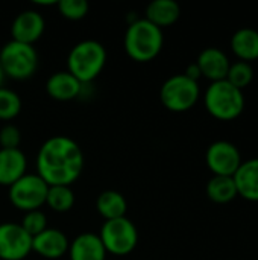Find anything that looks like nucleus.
<instances>
[{"label": "nucleus", "mask_w": 258, "mask_h": 260, "mask_svg": "<svg viewBox=\"0 0 258 260\" xmlns=\"http://www.w3.org/2000/svg\"><path fill=\"white\" fill-rule=\"evenodd\" d=\"M84 171L81 146L67 136L47 139L36 154V174L47 186H71Z\"/></svg>", "instance_id": "nucleus-1"}, {"label": "nucleus", "mask_w": 258, "mask_h": 260, "mask_svg": "<svg viewBox=\"0 0 258 260\" xmlns=\"http://www.w3.org/2000/svg\"><path fill=\"white\" fill-rule=\"evenodd\" d=\"M164 44L163 29L157 27L144 17L129 23L123 37L126 55L137 62H149L155 59Z\"/></svg>", "instance_id": "nucleus-2"}, {"label": "nucleus", "mask_w": 258, "mask_h": 260, "mask_svg": "<svg viewBox=\"0 0 258 260\" xmlns=\"http://www.w3.org/2000/svg\"><path fill=\"white\" fill-rule=\"evenodd\" d=\"M106 64V49L96 40L76 43L67 55V72L81 84H91Z\"/></svg>", "instance_id": "nucleus-3"}, {"label": "nucleus", "mask_w": 258, "mask_h": 260, "mask_svg": "<svg viewBox=\"0 0 258 260\" xmlns=\"http://www.w3.org/2000/svg\"><path fill=\"white\" fill-rule=\"evenodd\" d=\"M204 105L210 116L230 122L237 119L245 110V94L227 79L211 82L204 93Z\"/></svg>", "instance_id": "nucleus-4"}, {"label": "nucleus", "mask_w": 258, "mask_h": 260, "mask_svg": "<svg viewBox=\"0 0 258 260\" xmlns=\"http://www.w3.org/2000/svg\"><path fill=\"white\" fill-rule=\"evenodd\" d=\"M0 66L6 78L26 81L38 69V53L32 44L11 40L0 49Z\"/></svg>", "instance_id": "nucleus-5"}, {"label": "nucleus", "mask_w": 258, "mask_h": 260, "mask_svg": "<svg viewBox=\"0 0 258 260\" xmlns=\"http://www.w3.org/2000/svg\"><path fill=\"white\" fill-rule=\"evenodd\" d=\"M201 98L199 82L187 78L184 73L167 78L160 88V101L172 113H186L192 110Z\"/></svg>", "instance_id": "nucleus-6"}, {"label": "nucleus", "mask_w": 258, "mask_h": 260, "mask_svg": "<svg viewBox=\"0 0 258 260\" xmlns=\"http://www.w3.org/2000/svg\"><path fill=\"white\" fill-rule=\"evenodd\" d=\"M99 238L106 253L113 256H128L138 244V230L129 218L123 216L105 221L100 227Z\"/></svg>", "instance_id": "nucleus-7"}, {"label": "nucleus", "mask_w": 258, "mask_h": 260, "mask_svg": "<svg viewBox=\"0 0 258 260\" xmlns=\"http://www.w3.org/2000/svg\"><path fill=\"white\" fill-rule=\"evenodd\" d=\"M8 189L11 204L26 213L30 210H40L46 204L49 186L38 174H24Z\"/></svg>", "instance_id": "nucleus-8"}, {"label": "nucleus", "mask_w": 258, "mask_h": 260, "mask_svg": "<svg viewBox=\"0 0 258 260\" xmlns=\"http://www.w3.org/2000/svg\"><path fill=\"white\" fill-rule=\"evenodd\" d=\"M242 161L243 160L239 148L228 140L213 142L205 152V163L213 175L234 177Z\"/></svg>", "instance_id": "nucleus-9"}, {"label": "nucleus", "mask_w": 258, "mask_h": 260, "mask_svg": "<svg viewBox=\"0 0 258 260\" xmlns=\"http://www.w3.org/2000/svg\"><path fill=\"white\" fill-rule=\"evenodd\" d=\"M32 253V238L20 224H0V260H24Z\"/></svg>", "instance_id": "nucleus-10"}, {"label": "nucleus", "mask_w": 258, "mask_h": 260, "mask_svg": "<svg viewBox=\"0 0 258 260\" xmlns=\"http://www.w3.org/2000/svg\"><path fill=\"white\" fill-rule=\"evenodd\" d=\"M46 29V20L36 9H24L11 23V37L15 41L32 44L38 41Z\"/></svg>", "instance_id": "nucleus-11"}, {"label": "nucleus", "mask_w": 258, "mask_h": 260, "mask_svg": "<svg viewBox=\"0 0 258 260\" xmlns=\"http://www.w3.org/2000/svg\"><path fill=\"white\" fill-rule=\"evenodd\" d=\"M68 238L59 230L47 227L44 232L32 238V251L49 260L61 259L68 251Z\"/></svg>", "instance_id": "nucleus-12"}, {"label": "nucleus", "mask_w": 258, "mask_h": 260, "mask_svg": "<svg viewBox=\"0 0 258 260\" xmlns=\"http://www.w3.org/2000/svg\"><path fill=\"white\" fill-rule=\"evenodd\" d=\"M196 64L204 78L210 79L211 82H217L227 79L231 61L222 49L207 47L199 53Z\"/></svg>", "instance_id": "nucleus-13"}, {"label": "nucleus", "mask_w": 258, "mask_h": 260, "mask_svg": "<svg viewBox=\"0 0 258 260\" xmlns=\"http://www.w3.org/2000/svg\"><path fill=\"white\" fill-rule=\"evenodd\" d=\"M84 87L85 85L81 84L67 70L55 72L46 81V93L58 102H68L79 98Z\"/></svg>", "instance_id": "nucleus-14"}, {"label": "nucleus", "mask_w": 258, "mask_h": 260, "mask_svg": "<svg viewBox=\"0 0 258 260\" xmlns=\"http://www.w3.org/2000/svg\"><path fill=\"white\" fill-rule=\"evenodd\" d=\"M67 254L70 260H106L108 253L99 235L87 232L78 235L68 244Z\"/></svg>", "instance_id": "nucleus-15"}, {"label": "nucleus", "mask_w": 258, "mask_h": 260, "mask_svg": "<svg viewBox=\"0 0 258 260\" xmlns=\"http://www.w3.org/2000/svg\"><path fill=\"white\" fill-rule=\"evenodd\" d=\"M27 171V158L18 149H0V186L9 187Z\"/></svg>", "instance_id": "nucleus-16"}, {"label": "nucleus", "mask_w": 258, "mask_h": 260, "mask_svg": "<svg viewBox=\"0 0 258 260\" xmlns=\"http://www.w3.org/2000/svg\"><path fill=\"white\" fill-rule=\"evenodd\" d=\"M234 183L237 193L252 203L258 201V157L242 161L240 168L234 174Z\"/></svg>", "instance_id": "nucleus-17"}, {"label": "nucleus", "mask_w": 258, "mask_h": 260, "mask_svg": "<svg viewBox=\"0 0 258 260\" xmlns=\"http://www.w3.org/2000/svg\"><path fill=\"white\" fill-rule=\"evenodd\" d=\"M181 8L175 0H154L146 6L144 18L160 29L169 27L178 21Z\"/></svg>", "instance_id": "nucleus-18"}, {"label": "nucleus", "mask_w": 258, "mask_h": 260, "mask_svg": "<svg viewBox=\"0 0 258 260\" xmlns=\"http://www.w3.org/2000/svg\"><path fill=\"white\" fill-rule=\"evenodd\" d=\"M231 50L239 61L251 62L258 59V30L254 27H240L231 37Z\"/></svg>", "instance_id": "nucleus-19"}, {"label": "nucleus", "mask_w": 258, "mask_h": 260, "mask_svg": "<svg viewBox=\"0 0 258 260\" xmlns=\"http://www.w3.org/2000/svg\"><path fill=\"white\" fill-rule=\"evenodd\" d=\"M96 210L105 221L117 219L126 216L128 203L120 192L105 190L96 200Z\"/></svg>", "instance_id": "nucleus-20"}, {"label": "nucleus", "mask_w": 258, "mask_h": 260, "mask_svg": "<svg viewBox=\"0 0 258 260\" xmlns=\"http://www.w3.org/2000/svg\"><path fill=\"white\" fill-rule=\"evenodd\" d=\"M237 187L233 177L213 175L207 183V197L216 204L231 203L237 197Z\"/></svg>", "instance_id": "nucleus-21"}, {"label": "nucleus", "mask_w": 258, "mask_h": 260, "mask_svg": "<svg viewBox=\"0 0 258 260\" xmlns=\"http://www.w3.org/2000/svg\"><path fill=\"white\" fill-rule=\"evenodd\" d=\"M46 206L58 213H65L75 206V192L71 186H49Z\"/></svg>", "instance_id": "nucleus-22"}, {"label": "nucleus", "mask_w": 258, "mask_h": 260, "mask_svg": "<svg viewBox=\"0 0 258 260\" xmlns=\"http://www.w3.org/2000/svg\"><path fill=\"white\" fill-rule=\"evenodd\" d=\"M21 107V98L17 91L8 87H0V120L9 122L15 119L20 114Z\"/></svg>", "instance_id": "nucleus-23"}, {"label": "nucleus", "mask_w": 258, "mask_h": 260, "mask_svg": "<svg viewBox=\"0 0 258 260\" xmlns=\"http://www.w3.org/2000/svg\"><path fill=\"white\" fill-rule=\"evenodd\" d=\"M227 81L236 88L243 91V88L251 85V82L254 81V67L251 66V62H245V61L231 62L227 75Z\"/></svg>", "instance_id": "nucleus-24"}, {"label": "nucleus", "mask_w": 258, "mask_h": 260, "mask_svg": "<svg viewBox=\"0 0 258 260\" xmlns=\"http://www.w3.org/2000/svg\"><path fill=\"white\" fill-rule=\"evenodd\" d=\"M55 6L58 8V12L64 18L71 20V21L82 20L88 14V9H90L85 0H58Z\"/></svg>", "instance_id": "nucleus-25"}, {"label": "nucleus", "mask_w": 258, "mask_h": 260, "mask_svg": "<svg viewBox=\"0 0 258 260\" xmlns=\"http://www.w3.org/2000/svg\"><path fill=\"white\" fill-rule=\"evenodd\" d=\"M20 225L23 227V230L30 236L35 238L36 235H40L41 232H44L49 225H47V216L40 210H30L26 212L21 218Z\"/></svg>", "instance_id": "nucleus-26"}, {"label": "nucleus", "mask_w": 258, "mask_h": 260, "mask_svg": "<svg viewBox=\"0 0 258 260\" xmlns=\"http://www.w3.org/2000/svg\"><path fill=\"white\" fill-rule=\"evenodd\" d=\"M21 143V131L14 123L0 128V149H18Z\"/></svg>", "instance_id": "nucleus-27"}, {"label": "nucleus", "mask_w": 258, "mask_h": 260, "mask_svg": "<svg viewBox=\"0 0 258 260\" xmlns=\"http://www.w3.org/2000/svg\"><path fill=\"white\" fill-rule=\"evenodd\" d=\"M184 75H186L187 78H190V79L196 81V82L199 81V78H202L201 70H199V67H198V64H196V62H193V64L187 66V69H186Z\"/></svg>", "instance_id": "nucleus-28"}, {"label": "nucleus", "mask_w": 258, "mask_h": 260, "mask_svg": "<svg viewBox=\"0 0 258 260\" xmlns=\"http://www.w3.org/2000/svg\"><path fill=\"white\" fill-rule=\"evenodd\" d=\"M5 79H6V76H5V73H3V70H2V66H0V87H3Z\"/></svg>", "instance_id": "nucleus-29"}]
</instances>
